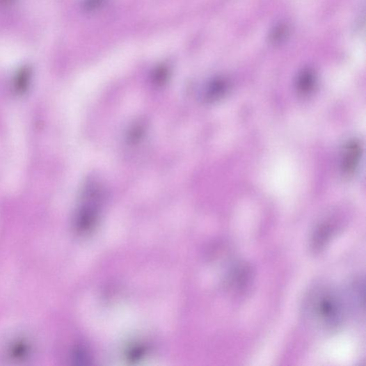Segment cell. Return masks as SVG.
<instances>
[{"instance_id": "cell-1", "label": "cell", "mask_w": 366, "mask_h": 366, "mask_svg": "<svg viewBox=\"0 0 366 366\" xmlns=\"http://www.w3.org/2000/svg\"><path fill=\"white\" fill-rule=\"evenodd\" d=\"M307 305L309 315L324 328L334 330L342 325L343 303L332 291L322 289L315 292L310 296Z\"/></svg>"}, {"instance_id": "cell-2", "label": "cell", "mask_w": 366, "mask_h": 366, "mask_svg": "<svg viewBox=\"0 0 366 366\" xmlns=\"http://www.w3.org/2000/svg\"><path fill=\"white\" fill-rule=\"evenodd\" d=\"M363 148L359 141L353 139L349 141L344 146L341 162L343 174L351 176L354 174L359 165Z\"/></svg>"}, {"instance_id": "cell-3", "label": "cell", "mask_w": 366, "mask_h": 366, "mask_svg": "<svg viewBox=\"0 0 366 366\" xmlns=\"http://www.w3.org/2000/svg\"><path fill=\"white\" fill-rule=\"evenodd\" d=\"M31 80V70L29 67L21 69L17 74L14 81V90L22 95L28 90Z\"/></svg>"}, {"instance_id": "cell-4", "label": "cell", "mask_w": 366, "mask_h": 366, "mask_svg": "<svg viewBox=\"0 0 366 366\" xmlns=\"http://www.w3.org/2000/svg\"><path fill=\"white\" fill-rule=\"evenodd\" d=\"M226 90V85L224 81H217L207 88L205 93V99L207 101H214L220 98Z\"/></svg>"}, {"instance_id": "cell-5", "label": "cell", "mask_w": 366, "mask_h": 366, "mask_svg": "<svg viewBox=\"0 0 366 366\" xmlns=\"http://www.w3.org/2000/svg\"><path fill=\"white\" fill-rule=\"evenodd\" d=\"M145 127L143 122H137L129 129L127 141L130 145H137L144 138Z\"/></svg>"}, {"instance_id": "cell-6", "label": "cell", "mask_w": 366, "mask_h": 366, "mask_svg": "<svg viewBox=\"0 0 366 366\" xmlns=\"http://www.w3.org/2000/svg\"><path fill=\"white\" fill-rule=\"evenodd\" d=\"M315 86V76L310 71L303 72L298 80V89L302 94H307Z\"/></svg>"}]
</instances>
